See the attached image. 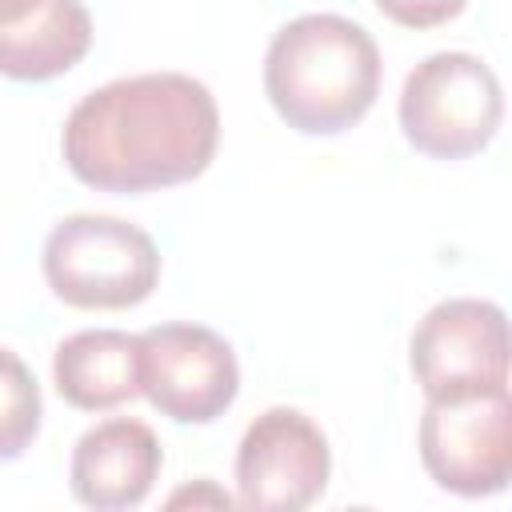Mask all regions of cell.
Instances as JSON below:
<instances>
[{
	"label": "cell",
	"instance_id": "1",
	"mask_svg": "<svg viewBox=\"0 0 512 512\" xmlns=\"http://www.w3.org/2000/svg\"><path fill=\"white\" fill-rule=\"evenodd\" d=\"M220 144V108L208 84L184 72H140L92 88L64 120L68 172L120 196L196 180Z\"/></svg>",
	"mask_w": 512,
	"mask_h": 512
},
{
	"label": "cell",
	"instance_id": "2",
	"mask_svg": "<svg viewBox=\"0 0 512 512\" xmlns=\"http://www.w3.org/2000/svg\"><path fill=\"white\" fill-rule=\"evenodd\" d=\"M264 96L304 136H340L380 96V48L372 32L336 12L288 20L264 52Z\"/></svg>",
	"mask_w": 512,
	"mask_h": 512
},
{
	"label": "cell",
	"instance_id": "3",
	"mask_svg": "<svg viewBox=\"0 0 512 512\" xmlns=\"http://www.w3.org/2000/svg\"><path fill=\"white\" fill-rule=\"evenodd\" d=\"M44 280L72 308H136L160 284V248L140 224L76 212L44 240Z\"/></svg>",
	"mask_w": 512,
	"mask_h": 512
},
{
	"label": "cell",
	"instance_id": "4",
	"mask_svg": "<svg viewBox=\"0 0 512 512\" xmlns=\"http://www.w3.org/2000/svg\"><path fill=\"white\" fill-rule=\"evenodd\" d=\"M396 116L420 156L464 160L492 144L504 120V88L480 56L436 52L404 76Z\"/></svg>",
	"mask_w": 512,
	"mask_h": 512
},
{
	"label": "cell",
	"instance_id": "5",
	"mask_svg": "<svg viewBox=\"0 0 512 512\" xmlns=\"http://www.w3.org/2000/svg\"><path fill=\"white\" fill-rule=\"evenodd\" d=\"M408 364L428 400H464L508 388V316L492 300L456 296L424 312Z\"/></svg>",
	"mask_w": 512,
	"mask_h": 512
},
{
	"label": "cell",
	"instance_id": "6",
	"mask_svg": "<svg viewBox=\"0 0 512 512\" xmlns=\"http://www.w3.org/2000/svg\"><path fill=\"white\" fill-rule=\"evenodd\" d=\"M140 392L172 424H212L240 392L236 352L204 324H156L140 332Z\"/></svg>",
	"mask_w": 512,
	"mask_h": 512
},
{
	"label": "cell",
	"instance_id": "7",
	"mask_svg": "<svg viewBox=\"0 0 512 512\" xmlns=\"http://www.w3.org/2000/svg\"><path fill=\"white\" fill-rule=\"evenodd\" d=\"M424 472L464 500L496 496L512 476V400L504 392L428 400L420 416Z\"/></svg>",
	"mask_w": 512,
	"mask_h": 512
},
{
	"label": "cell",
	"instance_id": "8",
	"mask_svg": "<svg viewBox=\"0 0 512 512\" xmlns=\"http://www.w3.org/2000/svg\"><path fill=\"white\" fill-rule=\"evenodd\" d=\"M332 476L328 436L300 408L260 412L236 448V500L252 512H300Z\"/></svg>",
	"mask_w": 512,
	"mask_h": 512
},
{
	"label": "cell",
	"instance_id": "9",
	"mask_svg": "<svg viewBox=\"0 0 512 512\" xmlns=\"http://www.w3.org/2000/svg\"><path fill=\"white\" fill-rule=\"evenodd\" d=\"M160 468L164 452L156 432L144 420L112 416L76 440L68 460V484L84 508L124 512L148 500Z\"/></svg>",
	"mask_w": 512,
	"mask_h": 512
},
{
	"label": "cell",
	"instance_id": "10",
	"mask_svg": "<svg viewBox=\"0 0 512 512\" xmlns=\"http://www.w3.org/2000/svg\"><path fill=\"white\" fill-rule=\"evenodd\" d=\"M52 380L64 404L80 412H108L140 396V336L120 328H84L60 340Z\"/></svg>",
	"mask_w": 512,
	"mask_h": 512
},
{
	"label": "cell",
	"instance_id": "11",
	"mask_svg": "<svg viewBox=\"0 0 512 512\" xmlns=\"http://www.w3.org/2000/svg\"><path fill=\"white\" fill-rule=\"evenodd\" d=\"M92 48L84 0H40L24 20L0 28V76L40 84L76 68Z\"/></svg>",
	"mask_w": 512,
	"mask_h": 512
},
{
	"label": "cell",
	"instance_id": "12",
	"mask_svg": "<svg viewBox=\"0 0 512 512\" xmlns=\"http://www.w3.org/2000/svg\"><path fill=\"white\" fill-rule=\"evenodd\" d=\"M40 416L44 400L32 368L12 348H0V464L20 460L32 448L40 436Z\"/></svg>",
	"mask_w": 512,
	"mask_h": 512
},
{
	"label": "cell",
	"instance_id": "13",
	"mask_svg": "<svg viewBox=\"0 0 512 512\" xmlns=\"http://www.w3.org/2000/svg\"><path fill=\"white\" fill-rule=\"evenodd\" d=\"M376 8L392 24L424 32V28H440V24L456 20L468 8V0H376Z\"/></svg>",
	"mask_w": 512,
	"mask_h": 512
},
{
	"label": "cell",
	"instance_id": "14",
	"mask_svg": "<svg viewBox=\"0 0 512 512\" xmlns=\"http://www.w3.org/2000/svg\"><path fill=\"white\" fill-rule=\"evenodd\" d=\"M36 4H40V0H0V28H4V24L24 20V16H28Z\"/></svg>",
	"mask_w": 512,
	"mask_h": 512
},
{
	"label": "cell",
	"instance_id": "15",
	"mask_svg": "<svg viewBox=\"0 0 512 512\" xmlns=\"http://www.w3.org/2000/svg\"><path fill=\"white\" fill-rule=\"evenodd\" d=\"M204 492H208V500H212V504H232V496H228V492H216V488H208V480H204ZM184 500H192V504H196L200 496L184 488V492H176V496H172L168 504H184Z\"/></svg>",
	"mask_w": 512,
	"mask_h": 512
}]
</instances>
